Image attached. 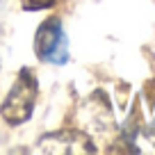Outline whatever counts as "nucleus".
<instances>
[{
  "mask_svg": "<svg viewBox=\"0 0 155 155\" xmlns=\"http://www.w3.org/2000/svg\"><path fill=\"white\" fill-rule=\"evenodd\" d=\"M57 0H23V9L25 12H39V9H48L53 7Z\"/></svg>",
  "mask_w": 155,
  "mask_h": 155,
  "instance_id": "3",
  "label": "nucleus"
},
{
  "mask_svg": "<svg viewBox=\"0 0 155 155\" xmlns=\"http://www.w3.org/2000/svg\"><path fill=\"white\" fill-rule=\"evenodd\" d=\"M39 96V80L30 68H23L16 78L14 87L9 89L5 103L0 105V116L9 126H21L32 116L34 103Z\"/></svg>",
  "mask_w": 155,
  "mask_h": 155,
  "instance_id": "1",
  "label": "nucleus"
},
{
  "mask_svg": "<svg viewBox=\"0 0 155 155\" xmlns=\"http://www.w3.org/2000/svg\"><path fill=\"white\" fill-rule=\"evenodd\" d=\"M34 48L41 62L48 64H66L68 62V39L57 18H48L39 25Z\"/></svg>",
  "mask_w": 155,
  "mask_h": 155,
  "instance_id": "2",
  "label": "nucleus"
}]
</instances>
